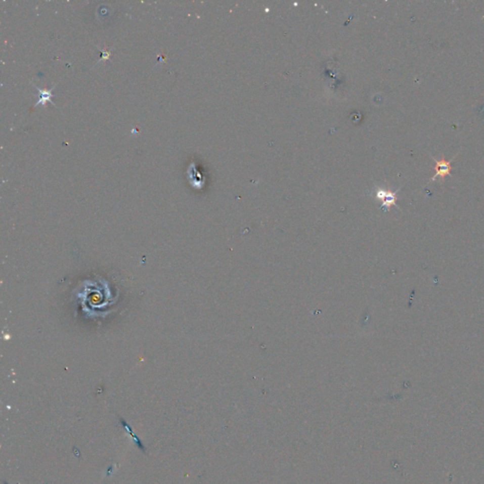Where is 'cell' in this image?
<instances>
[{
    "instance_id": "277c9868",
    "label": "cell",
    "mask_w": 484,
    "mask_h": 484,
    "mask_svg": "<svg viewBox=\"0 0 484 484\" xmlns=\"http://www.w3.org/2000/svg\"><path fill=\"white\" fill-rule=\"evenodd\" d=\"M100 51H101V53H102V54H101V60H108V59L110 58L111 52H110L109 50L105 49V50H103V51H102V50H100Z\"/></svg>"
},
{
    "instance_id": "3957f363",
    "label": "cell",
    "mask_w": 484,
    "mask_h": 484,
    "mask_svg": "<svg viewBox=\"0 0 484 484\" xmlns=\"http://www.w3.org/2000/svg\"><path fill=\"white\" fill-rule=\"evenodd\" d=\"M377 197H378L380 200H382L384 207L389 208L390 205H392V204L395 203V201H397V192H390V191L380 190V191L377 193Z\"/></svg>"
},
{
    "instance_id": "6da1fadb",
    "label": "cell",
    "mask_w": 484,
    "mask_h": 484,
    "mask_svg": "<svg viewBox=\"0 0 484 484\" xmlns=\"http://www.w3.org/2000/svg\"><path fill=\"white\" fill-rule=\"evenodd\" d=\"M455 155L453 158L451 160L446 159L444 156L442 157V159L437 160L435 159L434 157H432V159L434 160L436 166H435V174H434L433 177L430 179V182H434L436 179H441V183L443 184L445 182V178L448 176V175H450V171H451V163L454 161V159L456 158Z\"/></svg>"
},
{
    "instance_id": "7a4b0ae2",
    "label": "cell",
    "mask_w": 484,
    "mask_h": 484,
    "mask_svg": "<svg viewBox=\"0 0 484 484\" xmlns=\"http://www.w3.org/2000/svg\"><path fill=\"white\" fill-rule=\"evenodd\" d=\"M33 86L36 88L38 93L40 94L39 100H38V101H37L36 103H35V105H34V106H37V105H39V104H42L43 106H45V105H46V103H47V101H51L52 104H54V105H55L54 101H52V99H51V98H52V91H53L54 87L56 86V85H54V86L52 87L51 90L41 89V88H39V87L36 86L35 84H33Z\"/></svg>"
}]
</instances>
